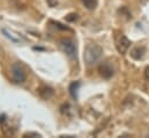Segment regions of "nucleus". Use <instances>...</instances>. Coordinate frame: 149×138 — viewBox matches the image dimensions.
Listing matches in <instances>:
<instances>
[{
    "mask_svg": "<svg viewBox=\"0 0 149 138\" xmlns=\"http://www.w3.org/2000/svg\"><path fill=\"white\" fill-rule=\"evenodd\" d=\"M27 136H31V137H40V135L37 132H26L23 135V137H27Z\"/></svg>",
    "mask_w": 149,
    "mask_h": 138,
    "instance_id": "obj_13",
    "label": "nucleus"
},
{
    "mask_svg": "<svg viewBox=\"0 0 149 138\" xmlns=\"http://www.w3.org/2000/svg\"><path fill=\"white\" fill-rule=\"evenodd\" d=\"M60 45H61L63 50L66 52V55L70 58H72V59L76 58V51L77 50H76V44H75V42L73 39H71V38H63L60 41Z\"/></svg>",
    "mask_w": 149,
    "mask_h": 138,
    "instance_id": "obj_3",
    "label": "nucleus"
},
{
    "mask_svg": "<svg viewBox=\"0 0 149 138\" xmlns=\"http://www.w3.org/2000/svg\"><path fill=\"white\" fill-rule=\"evenodd\" d=\"M130 45H131V41H130L125 35H121L120 38H119V41L117 42V49H118V51H119L121 55H124V54L128 50Z\"/></svg>",
    "mask_w": 149,
    "mask_h": 138,
    "instance_id": "obj_6",
    "label": "nucleus"
},
{
    "mask_svg": "<svg viewBox=\"0 0 149 138\" xmlns=\"http://www.w3.org/2000/svg\"><path fill=\"white\" fill-rule=\"evenodd\" d=\"M38 93H39V95H40L43 99L47 100V99H50V98L53 95V89H52L51 87L43 86V87H40V88L38 89Z\"/></svg>",
    "mask_w": 149,
    "mask_h": 138,
    "instance_id": "obj_8",
    "label": "nucleus"
},
{
    "mask_svg": "<svg viewBox=\"0 0 149 138\" xmlns=\"http://www.w3.org/2000/svg\"><path fill=\"white\" fill-rule=\"evenodd\" d=\"M57 2H58V0H47V4H49L51 7H54V6L57 5Z\"/></svg>",
    "mask_w": 149,
    "mask_h": 138,
    "instance_id": "obj_14",
    "label": "nucleus"
},
{
    "mask_svg": "<svg viewBox=\"0 0 149 138\" xmlns=\"http://www.w3.org/2000/svg\"><path fill=\"white\" fill-rule=\"evenodd\" d=\"M145 78H146V80L149 81V66H147L145 70Z\"/></svg>",
    "mask_w": 149,
    "mask_h": 138,
    "instance_id": "obj_15",
    "label": "nucleus"
},
{
    "mask_svg": "<svg viewBox=\"0 0 149 138\" xmlns=\"http://www.w3.org/2000/svg\"><path fill=\"white\" fill-rule=\"evenodd\" d=\"M145 54H146V49L145 46H135L132 51H131V57L135 61H140L145 57Z\"/></svg>",
    "mask_w": 149,
    "mask_h": 138,
    "instance_id": "obj_7",
    "label": "nucleus"
},
{
    "mask_svg": "<svg viewBox=\"0 0 149 138\" xmlns=\"http://www.w3.org/2000/svg\"><path fill=\"white\" fill-rule=\"evenodd\" d=\"M76 19H77V15L76 14H70V15L66 16V20L67 21H75Z\"/></svg>",
    "mask_w": 149,
    "mask_h": 138,
    "instance_id": "obj_12",
    "label": "nucleus"
},
{
    "mask_svg": "<svg viewBox=\"0 0 149 138\" xmlns=\"http://www.w3.org/2000/svg\"><path fill=\"white\" fill-rule=\"evenodd\" d=\"M54 25H56V27L57 28H59V29H61V30H71L68 27H63V25L61 23H59V22H53Z\"/></svg>",
    "mask_w": 149,
    "mask_h": 138,
    "instance_id": "obj_11",
    "label": "nucleus"
},
{
    "mask_svg": "<svg viewBox=\"0 0 149 138\" xmlns=\"http://www.w3.org/2000/svg\"><path fill=\"white\" fill-rule=\"evenodd\" d=\"M1 33L3 34V36H5L7 39H9L10 42H13V43H15V44H22V43L26 42V38H24L22 35L17 34V33H15L14 30L8 29V28H6V27L1 29Z\"/></svg>",
    "mask_w": 149,
    "mask_h": 138,
    "instance_id": "obj_4",
    "label": "nucleus"
},
{
    "mask_svg": "<svg viewBox=\"0 0 149 138\" xmlns=\"http://www.w3.org/2000/svg\"><path fill=\"white\" fill-rule=\"evenodd\" d=\"M102 55H103V49L98 44L89 43V44L86 45L84 52H83L84 63L88 66H91V65H94L95 63H97L101 59Z\"/></svg>",
    "mask_w": 149,
    "mask_h": 138,
    "instance_id": "obj_1",
    "label": "nucleus"
},
{
    "mask_svg": "<svg viewBox=\"0 0 149 138\" xmlns=\"http://www.w3.org/2000/svg\"><path fill=\"white\" fill-rule=\"evenodd\" d=\"M10 74H12V80L15 84H22L27 79L26 71H24L23 66L20 63H14L12 65V68H10Z\"/></svg>",
    "mask_w": 149,
    "mask_h": 138,
    "instance_id": "obj_2",
    "label": "nucleus"
},
{
    "mask_svg": "<svg viewBox=\"0 0 149 138\" xmlns=\"http://www.w3.org/2000/svg\"><path fill=\"white\" fill-rule=\"evenodd\" d=\"M82 4L84 5V7L89 11H93L96 8L97 6V0H82Z\"/></svg>",
    "mask_w": 149,
    "mask_h": 138,
    "instance_id": "obj_10",
    "label": "nucleus"
},
{
    "mask_svg": "<svg viewBox=\"0 0 149 138\" xmlns=\"http://www.w3.org/2000/svg\"><path fill=\"white\" fill-rule=\"evenodd\" d=\"M98 72H100V74H101L104 79H110V78L113 77V74H114V69H113L111 63H109V62H103V63H101V65L98 66Z\"/></svg>",
    "mask_w": 149,
    "mask_h": 138,
    "instance_id": "obj_5",
    "label": "nucleus"
},
{
    "mask_svg": "<svg viewBox=\"0 0 149 138\" xmlns=\"http://www.w3.org/2000/svg\"><path fill=\"white\" fill-rule=\"evenodd\" d=\"M79 88H80V82L79 81H73L70 87H68V91H70V94L71 96L74 99V100H77V92H79Z\"/></svg>",
    "mask_w": 149,
    "mask_h": 138,
    "instance_id": "obj_9",
    "label": "nucleus"
}]
</instances>
